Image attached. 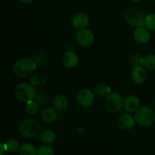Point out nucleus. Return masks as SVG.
I'll return each instance as SVG.
<instances>
[{"instance_id": "f257e3e1", "label": "nucleus", "mask_w": 155, "mask_h": 155, "mask_svg": "<svg viewBox=\"0 0 155 155\" xmlns=\"http://www.w3.org/2000/svg\"><path fill=\"white\" fill-rule=\"evenodd\" d=\"M36 63L31 58H24L17 61L12 67L13 73L18 77H27L36 70Z\"/></svg>"}, {"instance_id": "423d86ee", "label": "nucleus", "mask_w": 155, "mask_h": 155, "mask_svg": "<svg viewBox=\"0 0 155 155\" xmlns=\"http://www.w3.org/2000/svg\"><path fill=\"white\" fill-rule=\"evenodd\" d=\"M104 105L110 113H117L124 107V98L119 92H110L105 97Z\"/></svg>"}, {"instance_id": "aec40b11", "label": "nucleus", "mask_w": 155, "mask_h": 155, "mask_svg": "<svg viewBox=\"0 0 155 155\" xmlns=\"http://www.w3.org/2000/svg\"><path fill=\"white\" fill-rule=\"evenodd\" d=\"M142 66L148 71H155V54H148L145 56Z\"/></svg>"}, {"instance_id": "f8f14e48", "label": "nucleus", "mask_w": 155, "mask_h": 155, "mask_svg": "<svg viewBox=\"0 0 155 155\" xmlns=\"http://www.w3.org/2000/svg\"><path fill=\"white\" fill-rule=\"evenodd\" d=\"M134 39L138 43L146 44L151 39V31L145 26L136 28L133 33Z\"/></svg>"}, {"instance_id": "f3484780", "label": "nucleus", "mask_w": 155, "mask_h": 155, "mask_svg": "<svg viewBox=\"0 0 155 155\" xmlns=\"http://www.w3.org/2000/svg\"><path fill=\"white\" fill-rule=\"evenodd\" d=\"M39 138H40V140L44 144L50 145V144H52L55 142L57 136H56L55 133L52 130L47 129V130H45L42 132H41Z\"/></svg>"}, {"instance_id": "c756f323", "label": "nucleus", "mask_w": 155, "mask_h": 155, "mask_svg": "<svg viewBox=\"0 0 155 155\" xmlns=\"http://www.w3.org/2000/svg\"><path fill=\"white\" fill-rule=\"evenodd\" d=\"M154 2H155V0H154Z\"/></svg>"}, {"instance_id": "bb28decb", "label": "nucleus", "mask_w": 155, "mask_h": 155, "mask_svg": "<svg viewBox=\"0 0 155 155\" xmlns=\"http://www.w3.org/2000/svg\"><path fill=\"white\" fill-rule=\"evenodd\" d=\"M21 2H24V3H30L32 2H33L34 0H20Z\"/></svg>"}, {"instance_id": "20e7f679", "label": "nucleus", "mask_w": 155, "mask_h": 155, "mask_svg": "<svg viewBox=\"0 0 155 155\" xmlns=\"http://www.w3.org/2000/svg\"><path fill=\"white\" fill-rule=\"evenodd\" d=\"M136 123L142 127H149L155 123V113L147 106H140L134 113Z\"/></svg>"}, {"instance_id": "393cba45", "label": "nucleus", "mask_w": 155, "mask_h": 155, "mask_svg": "<svg viewBox=\"0 0 155 155\" xmlns=\"http://www.w3.org/2000/svg\"><path fill=\"white\" fill-rule=\"evenodd\" d=\"M143 59L144 57H142L141 54L136 53V54H133V55H131V57L130 58V62L133 67L139 66V65H142Z\"/></svg>"}, {"instance_id": "412c9836", "label": "nucleus", "mask_w": 155, "mask_h": 155, "mask_svg": "<svg viewBox=\"0 0 155 155\" xmlns=\"http://www.w3.org/2000/svg\"><path fill=\"white\" fill-rule=\"evenodd\" d=\"M20 155H36L37 149L31 143H25L20 147Z\"/></svg>"}, {"instance_id": "cd10ccee", "label": "nucleus", "mask_w": 155, "mask_h": 155, "mask_svg": "<svg viewBox=\"0 0 155 155\" xmlns=\"http://www.w3.org/2000/svg\"><path fill=\"white\" fill-rule=\"evenodd\" d=\"M130 1L133 2H135V3H139V2H141L142 0H130Z\"/></svg>"}, {"instance_id": "2eb2a0df", "label": "nucleus", "mask_w": 155, "mask_h": 155, "mask_svg": "<svg viewBox=\"0 0 155 155\" xmlns=\"http://www.w3.org/2000/svg\"><path fill=\"white\" fill-rule=\"evenodd\" d=\"M52 104L53 107L58 112L62 113L68 109V105H69V101L66 95H63V94H58L53 98Z\"/></svg>"}, {"instance_id": "5701e85b", "label": "nucleus", "mask_w": 155, "mask_h": 155, "mask_svg": "<svg viewBox=\"0 0 155 155\" xmlns=\"http://www.w3.org/2000/svg\"><path fill=\"white\" fill-rule=\"evenodd\" d=\"M145 26L150 31H155V14L151 13L145 16Z\"/></svg>"}, {"instance_id": "4468645a", "label": "nucleus", "mask_w": 155, "mask_h": 155, "mask_svg": "<svg viewBox=\"0 0 155 155\" xmlns=\"http://www.w3.org/2000/svg\"><path fill=\"white\" fill-rule=\"evenodd\" d=\"M89 24V17L85 12H79L74 15L72 20V25L77 30H81L87 27Z\"/></svg>"}, {"instance_id": "c85d7f7f", "label": "nucleus", "mask_w": 155, "mask_h": 155, "mask_svg": "<svg viewBox=\"0 0 155 155\" xmlns=\"http://www.w3.org/2000/svg\"><path fill=\"white\" fill-rule=\"evenodd\" d=\"M154 108H155V99H154Z\"/></svg>"}, {"instance_id": "a878e982", "label": "nucleus", "mask_w": 155, "mask_h": 155, "mask_svg": "<svg viewBox=\"0 0 155 155\" xmlns=\"http://www.w3.org/2000/svg\"><path fill=\"white\" fill-rule=\"evenodd\" d=\"M5 152V150L4 143L0 142V155H4Z\"/></svg>"}, {"instance_id": "9d476101", "label": "nucleus", "mask_w": 155, "mask_h": 155, "mask_svg": "<svg viewBox=\"0 0 155 155\" xmlns=\"http://www.w3.org/2000/svg\"><path fill=\"white\" fill-rule=\"evenodd\" d=\"M136 124L134 116H133L130 113L121 115L117 121L118 127L124 131H129V130H133Z\"/></svg>"}, {"instance_id": "39448f33", "label": "nucleus", "mask_w": 155, "mask_h": 155, "mask_svg": "<svg viewBox=\"0 0 155 155\" xmlns=\"http://www.w3.org/2000/svg\"><path fill=\"white\" fill-rule=\"evenodd\" d=\"M15 95L17 99L23 103L33 101L36 97V90L33 85L27 83L18 84L15 89Z\"/></svg>"}, {"instance_id": "dca6fc26", "label": "nucleus", "mask_w": 155, "mask_h": 155, "mask_svg": "<svg viewBox=\"0 0 155 155\" xmlns=\"http://www.w3.org/2000/svg\"><path fill=\"white\" fill-rule=\"evenodd\" d=\"M41 118L48 124L54 123L58 118V111L53 107H45L41 112Z\"/></svg>"}, {"instance_id": "0eeeda50", "label": "nucleus", "mask_w": 155, "mask_h": 155, "mask_svg": "<svg viewBox=\"0 0 155 155\" xmlns=\"http://www.w3.org/2000/svg\"><path fill=\"white\" fill-rule=\"evenodd\" d=\"M76 42L79 45L84 48L91 46L95 41L94 33L89 29H81L78 30L75 35Z\"/></svg>"}, {"instance_id": "f03ea898", "label": "nucleus", "mask_w": 155, "mask_h": 155, "mask_svg": "<svg viewBox=\"0 0 155 155\" xmlns=\"http://www.w3.org/2000/svg\"><path fill=\"white\" fill-rule=\"evenodd\" d=\"M145 16L143 11L138 7H130L124 12V20L131 27L137 28L145 25Z\"/></svg>"}, {"instance_id": "7ed1b4c3", "label": "nucleus", "mask_w": 155, "mask_h": 155, "mask_svg": "<svg viewBox=\"0 0 155 155\" xmlns=\"http://www.w3.org/2000/svg\"><path fill=\"white\" fill-rule=\"evenodd\" d=\"M41 127L39 123L33 118H28L20 124L18 131L20 134L26 139H33L40 133Z\"/></svg>"}, {"instance_id": "b1692460", "label": "nucleus", "mask_w": 155, "mask_h": 155, "mask_svg": "<svg viewBox=\"0 0 155 155\" xmlns=\"http://www.w3.org/2000/svg\"><path fill=\"white\" fill-rule=\"evenodd\" d=\"M36 155H54V151L52 147L44 144L38 148Z\"/></svg>"}, {"instance_id": "6e6552de", "label": "nucleus", "mask_w": 155, "mask_h": 155, "mask_svg": "<svg viewBox=\"0 0 155 155\" xmlns=\"http://www.w3.org/2000/svg\"><path fill=\"white\" fill-rule=\"evenodd\" d=\"M77 101L81 107L88 108L91 107L95 101V93L89 89H81L77 93Z\"/></svg>"}, {"instance_id": "6ab92c4d", "label": "nucleus", "mask_w": 155, "mask_h": 155, "mask_svg": "<svg viewBox=\"0 0 155 155\" xmlns=\"http://www.w3.org/2000/svg\"><path fill=\"white\" fill-rule=\"evenodd\" d=\"M4 147L5 152L11 153V154L16 153L20 149L19 142L14 139H10L6 141L4 143Z\"/></svg>"}, {"instance_id": "a211bd4d", "label": "nucleus", "mask_w": 155, "mask_h": 155, "mask_svg": "<svg viewBox=\"0 0 155 155\" xmlns=\"http://www.w3.org/2000/svg\"><path fill=\"white\" fill-rule=\"evenodd\" d=\"M110 92V86L104 83H97L95 87V94L100 98H105Z\"/></svg>"}, {"instance_id": "4be33fe9", "label": "nucleus", "mask_w": 155, "mask_h": 155, "mask_svg": "<svg viewBox=\"0 0 155 155\" xmlns=\"http://www.w3.org/2000/svg\"><path fill=\"white\" fill-rule=\"evenodd\" d=\"M25 111L26 113L28 115H30V116H33V115L36 114L37 112L39 111V104H38L36 101H35L34 100L33 101H30L28 102L25 103Z\"/></svg>"}, {"instance_id": "ddd939ff", "label": "nucleus", "mask_w": 155, "mask_h": 155, "mask_svg": "<svg viewBox=\"0 0 155 155\" xmlns=\"http://www.w3.org/2000/svg\"><path fill=\"white\" fill-rule=\"evenodd\" d=\"M62 62L66 68H74L78 65L79 57L75 51L72 50L66 51L62 55Z\"/></svg>"}, {"instance_id": "9b49d317", "label": "nucleus", "mask_w": 155, "mask_h": 155, "mask_svg": "<svg viewBox=\"0 0 155 155\" xmlns=\"http://www.w3.org/2000/svg\"><path fill=\"white\" fill-rule=\"evenodd\" d=\"M124 107L127 113H135L140 107V100L134 95H130L124 99Z\"/></svg>"}, {"instance_id": "1a4fd4ad", "label": "nucleus", "mask_w": 155, "mask_h": 155, "mask_svg": "<svg viewBox=\"0 0 155 155\" xmlns=\"http://www.w3.org/2000/svg\"><path fill=\"white\" fill-rule=\"evenodd\" d=\"M131 78L136 84H142L148 78V71L142 65L133 67L131 71Z\"/></svg>"}]
</instances>
